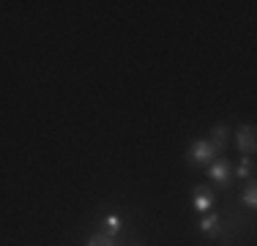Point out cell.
I'll use <instances>...</instances> for the list:
<instances>
[{
	"instance_id": "7a4b0ae2",
	"label": "cell",
	"mask_w": 257,
	"mask_h": 246,
	"mask_svg": "<svg viewBox=\"0 0 257 246\" xmlns=\"http://www.w3.org/2000/svg\"><path fill=\"white\" fill-rule=\"evenodd\" d=\"M230 162L227 159H213L211 167H208V175H211V181L216 183L219 189H230L232 181H230Z\"/></svg>"
},
{
	"instance_id": "ba28073f",
	"label": "cell",
	"mask_w": 257,
	"mask_h": 246,
	"mask_svg": "<svg viewBox=\"0 0 257 246\" xmlns=\"http://www.w3.org/2000/svg\"><path fill=\"white\" fill-rule=\"evenodd\" d=\"M235 178H238V181H252V178H254V162L249 156L241 159V164L235 167Z\"/></svg>"
},
{
	"instance_id": "30bf717a",
	"label": "cell",
	"mask_w": 257,
	"mask_h": 246,
	"mask_svg": "<svg viewBox=\"0 0 257 246\" xmlns=\"http://www.w3.org/2000/svg\"><path fill=\"white\" fill-rule=\"evenodd\" d=\"M88 246H115V241L109 235H104V232H96V235L88 238Z\"/></svg>"
},
{
	"instance_id": "3957f363",
	"label": "cell",
	"mask_w": 257,
	"mask_h": 246,
	"mask_svg": "<svg viewBox=\"0 0 257 246\" xmlns=\"http://www.w3.org/2000/svg\"><path fill=\"white\" fill-rule=\"evenodd\" d=\"M235 145L241 153H246V156H252L254 148H257V140H254V126L252 123H246V126H241L235 132Z\"/></svg>"
},
{
	"instance_id": "6da1fadb",
	"label": "cell",
	"mask_w": 257,
	"mask_h": 246,
	"mask_svg": "<svg viewBox=\"0 0 257 246\" xmlns=\"http://www.w3.org/2000/svg\"><path fill=\"white\" fill-rule=\"evenodd\" d=\"M186 159H189V164H192V167H197V164H211L213 159H216V148L208 143V140H197V143L189 145Z\"/></svg>"
},
{
	"instance_id": "5b68a950",
	"label": "cell",
	"mask_w": 257,
	"mask_h": 246,
	"mask_svg": "<svg viewBox=\"0 0 257 246\" xmlns=\"http://www.w3.org/2000/svg\"><path fill=\"white\" fill-rule=\"evenodd\" d=\"M200 230L205 232V235H211V238H216V235H224V221L219 213H208V216L200 221Z\"/></svg>"
},
{
	"instance_id": "8992f818",
	"label": "cell",
	"mask_w": 257,
	"mask_h": 246,
	"mask_svg": "<svg viewBox=\"0 0 257 246\" xmlns=\"http://www.w3.org/2000/svg\"><path fill=\"white\" fill-rule=\"evenodd\" d=\"M227 134H230V129L224 126V123H222V126H213L211 129V145L216 148V153H222L224 148H227Z\"/></svg>"
},
{
	"instance_id": "277c9868",
	"label": "cell",
	"mask_w": 257,
	"mask_h": 246,
	"mask_svg": "<svg viewBox=\"0 0 257 246\" xmlns=\"http://www.w3.org/2000/svg\"><path fill=\"white\" fill-rule=\"evenodd\" d=\"M213 202H216V197H213L211 189H205V186H197V189H194L192 205H194V211H197V213H208V211L213 208Z\"/></svg>"
},
{
	"instance_id": "8fae6325",
	"label": "cell",
	"mask_w": 257,
	"mask_h": 246,
	"mask_svg": "<svg viewBox=\"0 0 257 246\" xmlns=\"http://www.w3.org/2000/svg\"><path fill=\"white\" fill-rule=\"evenodd\" d=\"M132 246H143V243H132Z\"/></svg>"
},
{
	"instance_id": "52a82bcc",
	"label": "cell",
	"mask_w": 257,
	"mask_h": 246,
	"mask_svg": "<svg viewBox=\"0 0 257 246\" xmlns=\"http://www.w3.org/2000/svg\"><path fill=\"white\" fill-rule=\"evenodd\" d=\"M120 227H123V221H120V216H115V213H109V216L101 219V232L109 238H115L120 232Z\"/></svg>"
},
{
	"instance_id": "9c48e42d",
	"label": "cell",
	"mask_w": 257,
	"mask_h": 246,
	"mask_svg": "<svg viewBox=\"0 0 257 246\" xmlns=\"http://www.w3.org/2000/svg\"><path fill=\"white\" fill-rule=\"evenodd\" d=\"M241 202H243L246 208H254V205H257V189H254V183H249V189L241 194Z\"/></svg>"
}]
</instances>
